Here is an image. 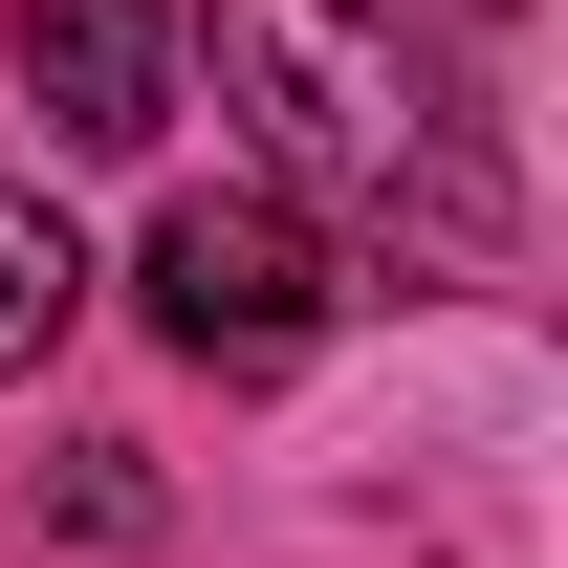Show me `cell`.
Listing matches in <instances>:
<instances>
[{"label":"cell","mask_w":568,"mask_h":568,"mask_svg":"<svg viewBox=\"0 0 568 568\" xmlns=\"http://www.w3.org/2000/svg\"><path fill=\"white\" fill-rule=\"evenodd\" d=\"M219 110H263V153L306 175V197H394L437 263L503 241V175L459 153V110L394 67L372 0H219Z\"/></svg>","instance_id":"obj_1"},{"label":"cell","mask_w":568,"mask_h":568,"mask_svg":"<svg viewBox=\"0 0 568 568\" xmlns=\"http://www.w3.org/2000/svg\"><path fill=\"white\" fill-rule=\"evenodd\" d=\"M132 284H153V328H175L197 372H284L306 328H328V241H306V197H175Z\"/></svg>","instance_id":"obj_2"},{"label":"cell","mask_w":568,"mask_h":568,"mask_svg":"<svg viewBox=\"0 0 568 568\" xmlns=\"http://www.w3.org/2000/svg\"><path fill=\"white\" fill-rule=\"evenodd\" d=\"M22 88L67 153H153L175 132V0H22Z\"/></svg>","instance_id":"obj_3"},{"label":"cell","mask_w":568,"mask_h":568,"mask_svg":"<svg viewBox=\"0 0 568 568\" xmlns=\"http://www.w3.org/2000/svg\"><path fill=\"white\" fill-rule=\"evenodd\" d=\"M67 306H88V241L0 175V372H44V351H67Z\"/></svg>","instance_id":"obj_4"}]
</instances>
